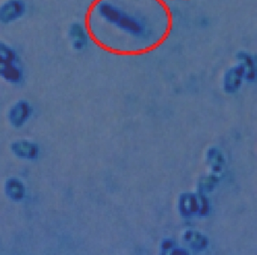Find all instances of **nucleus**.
Returning <instances> with one entry per match:
<instances>
[{
    "label": "nucleus",
    "instance_id": "7",
    "mask_svg": "<svg viewBox=\"0 0 257 255\" xmlns=\"http://www.w3.org/2000/svg\"><path fill=\"white\" fill-rule=\"evenodd\" d=\"M237 59L245 70V80L254 81L257 79V59L245 51H239Z\"/></svg>",
    "mask_w": 257,
    "mask_h": 255
},
{
    "label": "nucleus",
    "instance_id": "5",
    "mask_svg": "<svg viewBox=\"0 0 257 255\" xmlns=\"http://www.w3.org/2000/svg\"><path fill=\"white\" fill-rule=\"evenodd\" d=\"M245 79V70L241 63L229 68L226 71L223 78V87L228 93H234L238 91Z\"/></svg>",
    "mask_w": 257,
    "mask_h": 255
},
{
    "label": "nucleus",
    "instance_id": "8",
    "mask_svg": "<svg viewBox=\"0 0 257 255\" xmlns=\"http://www.w3.org/2000/svg\"><path fill=\"white\" fill-rule=\"evenodd\" d=\"M12 149L17 156L24 159H33L37 156V146L27 140L15 142L12 144Z\"/></svg>",
    "mask_w": 257,
    "mask_h": 255
},
{
    "label": "nucleus",
    "instance_id": "6",
    "mask_svg": "<svg viewBox=\"0 0 257 255\" xmlns=\"http://www.w3.org/2000/svg\"><path fill=\"white\" fill-rule=\"evenodd\" d=\"M69 34L74 49L81 51L85 48L88 37L87 31L82 24L80 23L72 24L69 27Z\"/></svg>",
    "mask_w": 257,
    "mask_h": 255
},
{
    "label": "nucleus",
    "instance_id": "4",
    "mask_svg": "<svg viewBox=\"0 0 257 255\" xmlns=\"http://www.w3.org/2000/svg\"><path fill=\"white\" fill-rule=\"evenodd\" d=\"M0 78L12 84L22 83L24 79V71L21 63L7 61L0 57Z\"/></svg>",
    "mask_w": 257,
    "mask_h": 255
},
{
    "label": "nucleus",
    "instance_id": "1",
    "mask_svg": "<svg viewBox=\"0 0 257 255\" xmlns=\"http://www.w3.org/2000/svg\"><path fill=\"white\" fill-rule=\"evenodd\" d=\"M95 12L104 22L128 36L137 39L146 36L148 25L144 17L127 12L111 0H101L96 4Z\"/></svg>",
    "mask_w": 257,
    "mask_h": 255
},
{
    "label": "nucleus",
    "instance_id": "3",
    "mask_svg": "<svg viewBox=\"0 0 257 255\" xmlns=\"http://www.w3.org/2000/svg\"><path fill=\"white\" fill-rule=\"evenodd\" d=\"M33 114V107L26 100L15 102L9 111V122L15 128H21L28 121Z\"/></svg>",
    "mask_w": 257,
    "mask_h": 255
},
{
    "label": "nucleus",
    "instance_id": "2",
    "mask_svg": "<svg viewBox=\"0 0 257 255\" xmlns=\"http://www.w3.org/2000/svg\"><path fill=\"white\" fill-rule=\"evenodd\" d=\"M27 10L24 0H6L0 5V23L10 24L16 22L25 15Z\"/></svg>",
    "mask_w": 257,
    "mask_h": 255
},
{
    "label": "nucleus",
    "instance_id": "9",
    "mask_svg": "<svg viewBox=\"0 0 257 255\" xmlns=\"http://www.w3.org/2000/svg\"><path fill=\"white\" fill-rule=\"evenodd\" d=\"M6 191L8 196L15 201L22 200L24 196V185L16 179H11L8 181Z\"/></svg>",
    "mask_w": 257,
    "mask_h": 255
}]
</instances>
